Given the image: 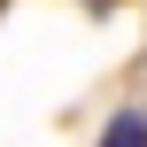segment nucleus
<instances>
[{
    "instance_id": "f257e3e1",
    "label": "nucleus",
    "mask_w": 147,
    "mask_h": 147,
    "mask_svg": "<svg viewBox=\"0 0 147 147\" xmlns=\"http://www.w3.org/2000/svg\"><path fill=\"white\" fill-rule=\"evenodd\" d=\"M101 147H147V109H116L109 132H101Z\"/></svg>"
}]
</instances>
